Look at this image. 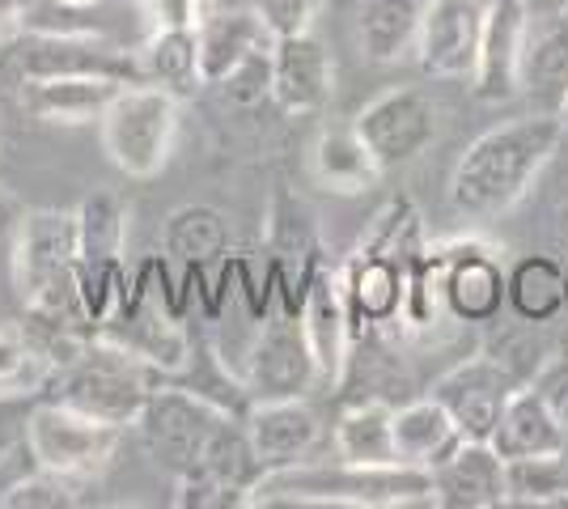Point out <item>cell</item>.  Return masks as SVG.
<instances>
[{"label": "cell", "mask_w": 568, "mask_h": 509, "mask_svg": "<svg viewBox=\"0 0 568 509\" xmlns=\"http://www.w3.org/2000/svg\"><path fill=\"white\" fill-rule=\"evenodd\" d=\"M509 395H514V378L493 357H471L433 383V399L454 416L467 441H493Z\"/></svg>", "instance_id": "15"}, {"label": "cell", "mask_w": 568, "mask_h": 509, "mask_svg": "<svg viewBox=\"0 0 568 509\" xmlns=\"http://www.w3.org/2000/svg\"><path fill=\"white\" fill-rule=\"evenodd\" d=\"M484 9L479 0H425L420 34H416V60L437 81H471L479 34H484Z\"/></svg>", "instance_id": "14"}, {"label": "cell", "mask_w": 568, "mask_h": 509, "mask_svg": "<svg viewBox=\"0 0 568 509\" xmlns=\"http://www.w3.org/2000/svg\"><path fill=\"white\" fill-rule=\"evenodd\" d=\"M4 51L18 77H115L123 85L141 81L136 51L115 48L102 34H18Z\"/></svg>", "instance_id": "12"}, {"label": "cell", "mask_w": 568, "mask_h": 509, "mask_svg": "<svg viewBox=\"0 0 568 509\" xmlns=\"http://www.w3.org/2000/svg\"><path fill=\"white\" fill-rule=\"evenodd\" d=\"M335 455L344 462H399L395 455V408L382 399H361L344 408L332 429Z\"/></svg>", "instance_id": "31"}, {"label": "cell", "mask_w": 568, "mask_h": 509, "mask_svg": "<svg viewBox=\"0 0 568 509\" xmlns=\"http://www.w3.org/2000/svg\"><path fill=\"white\" fill-rule=\"evenodd\" d=\"M136 64H141L144 85H158V90L174 94L179 102L204 85L195 26H153L149 39L136 48Z\"/></svg>", "instance_id": "26"}, {"label": "cell", "mask_w": 568, "mask_h": 509, "mask_svg": "<svg viewBox=\"0 0 568 509\" xmlns=\"http://www.w3.org/2000/svg\"><path fill=\"white\" fill-rule=\"evenodd\" d=\"M225 416H234V413H225L221 404H213V399L200 395V390L162 387V383H158L132 429L141 434L144 455L158 462V467H166L170 476L179 480L183 471H191L195 462L204 459V446L213 441L216 425H221Z\"/></svg>", "instance_id": "9"}, {"label": "cell", "mask_w": 568, "mask_h": 509, "mask_svg": "<svg viewBox=\"0 0 568 509\" xmlns=\"http://www.w3.org/2000/svg\"><path fill=\"white\" fill-rule=\"evenodd\" d=\"M518 94L535 115H556L568 102V13L551 18L539 30L530 26L526 48H521V77Z\"/></svg>", "instance_id": "22"}, {"label": "cell", "mask_w": 568, "mask_h": 509, "mask_svg": "<svg viewBox=\"0 0 568 509\" xmlns=\"http://www.w3.org/2000/svg\"><path fill=\"white\" fill-rule=\"evenodd\" d=\"M183 315L187 311H183L179 289H170L166 264L149 259L136 276H128L115 311L102 318L98 336L128 348L132 357L153 365L158 374H183L195 357Z\"/></svg>", "instance_id": "4"}, {"label": "cell", "mask_w": 568, "mask_h": 509, "mask_svg": "<svg viewBox=\"0 0 568 509\" xmlns=\"http://www.w3.org/2000/svg\"><path fill=\"white\" fill-rule=\"evenodd\" d=\"M560 123H565V132H568V102H565V111H560Z\"/></svg>", "instance_id": "44"}, {"label": "cell", "mask_w": 568, "mask_h": 509, "mask_svg": "<svg viewBox=\"0 0 568 509\" xmlns=\"http://www.w3.org/2000/svg\"><path fill=\"white\" fill-rule=\"evenodd\" d=\"M158 383H162V374L153 365H144L141 357H132L128 348H119L111 339L94 336L69 365L51 369L43 390H48V399H60L77 413L132 429Z\"/></svg>", "instance_id": "5"}, {"label": "cell", "mask_w": 568, "mask_h": 509, "mask_svg": "<svg viewBox=\"0 0 568 509\" xmlns=\"http://www.w3.org/2000/svg\"><path fill=\"white\" fill-rule=\"evenodd\" d=\"M493 446L500 450V459H535V455H565L568 434L560 425V416L551 413L539 387H514L500 425L493 434Z\"/></svg>", "instance_id": "25"}, {"label": "cell", "mask_w": 568, "mask_h": 509, "mask_svg": "<svg viewBox=\"0 0 568 509\" xmlns=\"http://www.w3.org/2000/svg\"><path fill=\"white\" fill-rule=\"evenodd\" d=\"M251 506H332V509H399L433 506V471L403 462H293L267 471Z\"/></svg>", "instance_id": "2"}, {"label": "cell", "mask_w": 568, "mask_h": 509, "mask_svg": "<svg viewBox=\"0 0 568 509\" xmlns=\"http://www.w3.org/2000/svg\"><path fill=\"white\" fill-rule=\"evenodd\" d=\"M51 378V365L34 353V344L13 332H0V399H18L43 390Z\"/></svg>", "instance_id": "35"}, {"label": "cell", "mask_w": 568, "mask_h": 509, "mask_svg": "<svg viewBox=\"0 0 568 509\" xmlns=\"http://www.w3.org/2000/svg\"><path fill=\"white\" fill-rule=\"evenodd\" d=\"M242 425H246V437L260 455L263 471L306 462V455L318 441V416L306 399H260L246 408Z\"/></svg>", "instance_id": "21"}, {"label": "cell", "mask_w": 568, "mask_h": 509, "mask_svg": "<svg viewBox=\"0 0 568 509\" xmlns=\"http://www.w3.org/2000/svg\"><path fill=\"white\" fill-rule=\"evenodd\" d=\"M335 90V64L314 34H288L272 43V102L284 115H314Z\"/></svg>", "instance_id": "19"}, {"label": "cell", "mask_w": 568, "mask_h": 509, "mask_svg": "<svg viewBox=\"0 0 568 509\" xmlns=\"http://www.w3.org/2000/svg\"><path fill=\"white\" fill-rule=\"evenodd\" d=\"M162 251L170 264H179L183 272L191 267L209 272L230 251V221L213 204H183L162 225Z\"/></svg>", "instance_id": "28"}, {"label": "cell", "mask_w": 568, "mask_h": 509, "mask_svg": "<svg viewBox=\"0 0 568 509\" xmlns=\"http://www.w3.org/2000/svg\"><path fill=\"white\" fill-rule=\"evenodd\" d=\"M123 429L106 425L90 413H77L60 399H39L26 416V450L30 459L48 471L72 476V480H94L115 459Z\"/></svg>", "instance_id": "8"}, {"label": "cell", "mask_w": 568, "mask_h": 509, "mask_svg": "<svg viewBox=\"0 0 568 509\" xmlns=\"http://www.w3.org/2000/svg\"><path fill=\"white\" fill-rule=\"evenodd\" d=\"M353 128L361 132V141L369 145V153L378 157L382 174H386V170L416 162L437 141L442 106L420 85H399V90H386L382 98H374L353 120Z\"/></svg>", "instance_id": "11"}, {"label": "cell", "mask_w": 568, "mask_h": 509, "mask_svg": "<svg viewBox=\"0 0 568 509\" xmlns=\"http://www.w3.org/2000/svg\"><path fill=\"white\" fill-rule=\"evenodd\" d=\"M85 485L90 480H72V476H60V471H48L39 467L34 476H26L18 485H9L0 492V509H69L81 506L85 497Z\"/></svg>", "instance_id": "34"}, {"label": "cell", "mask_w": 568, "mask_h": 509, "mask_svg": "<svg viewBox=\"0 0 568 509\" xmlns=\"http://www.w3.org/2000/svg\"><path fill=\"white\" fill-rule=\"evenodd\" d=\"M425 0H361L356 9V43L374 64H399L416 51Z\"/></svg>", "instance_id": "29"}, {"label": "cell", "mask_w": 568, "mask_h": 509, "mask_svg": "<svg viewBox=\"0 0 568 509\" xmlns=\"http://www.w3.org/2000/svg\"><path fill=\"white\" fill-rule=\"evenodd\" d=\"M22 18H26V0H0V43L4 48L22 34Z\"/></svg>", "instance_id": "41"}, {"label": "cell", "mask_w": 568, "mask_h": 509, "mask_svg": "<svg viewBox=\"0 0 568 509\" xmlns=\"http://www.w3.org/2000/svg\"><path fill=\"white\" fill-rule=\"evenodd\" d=\"M565 455H535V459L505 462L509 506H568V459Z\"/></svg>", "instance_id": "33"}, {"label": "cell", "mask_w": 568, "mask_h": 509, "mask_svg": "<svg viewBox=\"0 0 568 509\" xmlns=\"http://www.w3.org/2000/svg\"><path fill=\"white\" fill-rule=\"evenodd\" d=\"M13 225H18V217H13V204H9V195L0 192V234H4V230H13Z\"/></svg>", "instance_id": "42"}, {"label": "cell", "mask_w": 568, "mask_h": 509, "mask_svg": "<svg viewBox=\"0 0 568 509\" xmlns=\"http://www.w3.org/2000/svg\"><path fill=\"white\" fill-rule=\"evenodd\" d=\"M560 136H565V123L535 111L475 136L450 174L454 213L467 221L505 217L518 200H526L535 179L556 157Z\"/></svg>", "instance_id": "1"}, {"label": "cell", "mask_w": 568, "mask_h": 509, "mask_svg": "<svg viewBox=\"0 0 568 509\" xmlns=\"http://www.w3.org/2000/svg\"><path fill=\"white\" fill-rule=\"evenodd\" d=\"M216 85H221V94L230 98L234 106H255L263 98H272V48L246 55L234 73L221 77Z\"/></svg>", "instance_id": "36"}, {"label": "cell", "mask_w": 568, "mask_h": 509, "mask_svg": "<svg viewBox=\"0 0 568 509\" xmlns=\"http://www.w3.org/2000/svg\"><path fill=\"white\" fill-rule=\"evenodd\" d=\"M251 404L260 399H302L318 378V365L310 353L302 315L272 311L260 318V332L246 348V369L237 374Z\"/></svg>", "instance_id": "10"}, {"label": "cell", "mask_w": 568, "mask_h": 509, "mask_svg": "<svg viewBox=\"0 0 568 509\" xmlns=\"http://www.w3.org/2000/svg\"><path fill=\"white\" fill-rule=\"evenodd\" d=\"M433 506L497 509L509 506L505 459L493 441H463L442 467H433Z\"/></svg>", "instance_id": "20"}, {"label": "cell", "mask_w": 568, "mask_h": 509, "mask_svg": "<svg viewBox=\"0 0 568 509\" xmlns=\"http://www.w3.org/2000/svg\"><path fill=\"white\" fill-rule=\"evenodd\" d=\"M195 43H200V73L204 85H216L221 77H230L255 51L272 48V30L263 26L255 9H213L195 26Z\"/></svg>", "instance_id": "24"}, {"label": "cell", "mask_w": 568, "mask_h": 509, "mask_svg": "<svg viewBox=\"0 0 568 509\" xmlns=\"http://www.w3.org/2000/svg\"><path fill=\"white\" fill-rule=\"evenodd\" d=\"M526 34H530L526 0H493L484 9V34H479V55H475L471 73V90L479 102H509L518 94Z\"/></svg>", "instance_id": "16"}, {"label": "cell", "mask_w": 568, "mask_h": 509, "mask_svg": "<svg viewBox=\"0 0 568 509\" xmlns=\"http://www.w3.org/2000/svg\"><path fill=\"white\" fill-rule=\"evenodd\" d=\"M535 387H539V395H544L547 404H551V413L560 416V425H565V434H568V357H556V362H547Z\"/></svg>", "instance_id": "38"}, {"label": "cell", "mask_w": 568, "mask_h": 509, "mask_svg": "<svg viewBox=\"0 0 568 509\" xmlns=\"http://www.w3.org/2000/svg\"><path fill=\"white\" fill-rule=\"evenodd\" d=\"M0 55H4V43H0Z\"/></svg>", "instance_id": "47"}, {"label": "cell", "mask_w": 568, "mask_h": 509, "mask_svg": "<svg viewBox=\"0 0 568 509\" xmlns=\"http://www.w3.org/2000/svg\"><path fill=\"white\" fill-rule=\"evenodd\" d=\"M403 259H407V246H395V251L356 246L353 259L339 264L356 336H361V327H382V323H399L403 318V293H407Z\"/></svg>", "instance_id": "18"}, {"label": "cell", "mask_w": 568, "mask_h": 509, "mask_svg": "<svg viewBox=\"0 0 568 509\" xmlns=\"http://www.w3.org/2000/svg\"><path fill=\"white\" fill-rule=\"evenodd\" d=\"M310 166H314V179H318L327 192H339V195L369 192L382 179L378 157L369 153V145L361 141L356 128H327V132L314 141Z\"/></svg>", "instance_id": "30"}, {"label": "cell", "mask_w": 568, "mask_h": 509, "mask_svg": "<svg viewBox=\"0 0 568 509\" xmlns=\"http://www.w3.org/2000/svg\"><path fill=\"white\" fill-rule=\"evenodd\" d=\"M509 306L521 323H551L565 306V264L551 255H526L509 267Z\"/></svg>", "instance_id": "32"}, {"label": "cell", "mask_w": 568, "mask_h": 509, "mask_svg": "<svg viewBox=\"0 0 568 509\" xmlns=\"http://www.w3.org/2000/svg\"><path fill=\"white\" fill-rule=\"evenodd\" d=\"M77 208H34L13 225V289L26 315L98 332L77 289Z\"/></svg>", "instance_id": "3"}, {"label": "cell", "mask_w": 568, "mask_h": 509, "mask_svg": "<svg viewBox=\"0 0 568 509\" xmlns=\"http://www.w3.org/2000/svg\"><path fill=\"white\" fill-rule=\"evenodd\" d=\"M64 4H77V9H94L98 0H64Z\"/></svg>", "instance_id": "43"}, {"label": "cell", "mask_w": 568, "mask_h": 509, "mask_svg": "<svg viewBox=\"0 0 568 509\" xmlns=\"http://www.w3.org/2000/svg\"><path fill=\"white\" fill-rule=\"evenodd\" d=\"M446 267H442V302L446 315L458 323H493L500 306L509 302V272L500 267L497 246L479 238H454L442 243Z\"/></svg>", "instance_id": "13"}, {"label": "cell", "mask_w": 568, "mask_h": 509, "mask_svg": "<svg viewBox=\"0 0 568 509\" xmlns=\"http://www.w3.org/2000/svg\"><path fill=\"white\" fill-rule=\"evenodd\" d=\"M565 306H568V267H565Z\"/></svg>", "instance_id": "45"}, {"label": "cell", "mask_w": 568, "mask_h": 509, "mask_svg": "<svg viewBox=\"0 0 568 509\" xmlns=\"http://www.w3.org/2000/svg\"><path fill=\"white\" fill-rule=\"evenodd\" d=\"M26 416H30V408L22 413L13 399H0V462L9 459V450L18 441H26Z\"/></svg>", "instance_id": "40"}, {"label": "cell", "mask_w": 568, "mask_h": 509, "mask_svg": "<svg viewBox=\"0 0 568 509\" xmlns=\"http://www.w3.org/2000/svg\"><path fill=\"white\" fill-rule=\"evenodd\" d=\"M302 327H306L310 353L318 365L323 383H339L348 369V353H353V311H348V293H344V272L332 264H318L314 281L302 302Z\"/></svg>", "instance_id": "17"}, {"label": "cell", "mask_w": 568, "mask_h": 509, "mask_svg": "<svg viewBox=\"0 0 568 509\" xmlns=\"http://www.w3.org/2000/svg\"><path fill=\"white\" fill-rule=\"evenodd\" d=\"M463 441H467L463 429L454 425V416L433 395L395 408V455H399L403 467L433 471V467L450 459Z\"/></svg>", "instance_id": "27"}, {"label": "cell", "mask_w": 568, "mask_h": 509, "mask_svg": "<svg viewBox=\"0 0 568 509\" xmlns=\"http://www.w3.org/2000/svg\"><path fill=\"white\" fill-rule=\"evenodd\" d=\"M153 26H200L204 0H141Z\"/></svg>", "instance_id": "39"}, {"label": "cell", "mask_w": 568, "mask_h": 509, "mask_svg": "<svg viewBox=\"0 0 568 509\" xmlns=\"http://www.w3.org/2000/svg\"><path fill=\"white\" fill-rule=\"evenodd\" d=\"M128 4H141V0H128Z\"/></svg>", "instance_id": "46"}, {"label": "cell", "mask_w": 568, "mask_h": 509, "mask_svg": "<svg viewBox=\"0 0 568 509\" xmlns=\"http://www.w3.org/2000/svg\"><path fill=\"white\" fill-rule=\"evenodd\" d=\"M119 90L115 77H22V106L43 123H98Z\"/></svg>", "instance_id": "23"}, {"label": "cell", "mask_w": 568, "mask_h": 509, "mask_svg": "<svg viewBox=\"0 0 568 509\" xmlns=\"http://www.w3.org/2000/svg\"><path fill=\"white\" fill-rule=\"evenodd\" d=\"M102 149L111 166L128 179H153L174 153L179 141V98L158 85H123L106 115L98 120Z\"/></svg>", "instance_id": "6"}, {"label": "cell", "mask_w": 568, "mask_h": 509, "mask_svg": "<svg viewBox=\"0 0 568 509\" xmlns=\"http://www.w3.org/2000/svg\"><path fill=\"white\" fill-rule=\"evenodd\" d=\"M128 221L132 213L115 192H94L77 204V289L94 327H102V318L115 311L119 293L128 285Z\"/></svg>", "instance_id": "7"}, {"label": "cell", "mask_w": 568, "mask_h": 509, "mask_svg": "<svg viewBox=\"0 0 568 509\" xmlns=\"http://www.w3.org/2000/svg\"><path fill=\"white\" fill-rule=\"evenodd\" d=\"M255 13L272 30V39H288V34H306L314 26L318 0H255Z\"/></svg>", "instance_id": "37"}]
</instances>
